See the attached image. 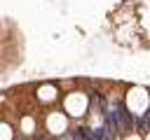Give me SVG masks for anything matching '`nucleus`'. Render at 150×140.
<instances>
[{"label": "nucleus", "instance_id": "obj_1", "mask_svg": "<svg viewBox=\"0 0 150 140\" xmlns=\"http://www.w3.org/2000/svg\"><path fill=\"white\" fill-rule=\"evenodd\" d=\"M148 107H150V96L143 89H131L129 91V112H131V117L136 114L138 119H143L145 112H150Z\"/></svg>", "mask_w": 150, "mask_h": 140}, {"label": "nucleus", "instance_id": "obj_5", "mask_svg": "<svg viewBox=\"0 0 150 140\" xmlns=\"http://www.w3.org/2000/svg\"><path fill=\"white\" fill-rule=\"evenodd\" d=\"M2 131H5V138H2V140H9V138H12V133H9V126H7V124L2 126Z\"/></svg>", "mask_w": 150, "mask_h": 140}, {"label": "nucleus", "instance_id": "obj_2", "mask_svg": "<svg viewBox=\"0 0 150 140\" xmlns=\"http://www.w3.org/2000/svg\"><path fill=\"white\" fill-rule=\"evenodd\" d=\"M84 110H87V96L77 93V91L68 93V98H66V112L73 114V117H82Z\"/></svg>", "mask_w": 150, "mask_h": 140}, {"label": "nucleus", "instance_id": "obj_4", "mask_svg": "<svg viewBox=\"0 0 150 140\" xmlns=\"http://www.w3.org/2000/svg\"><path fill=\"white\" fill-rule=\"evenodd\" d=\"M56 86H52V84H45V86H40L38 89V98L40 100H45V103H52V100H56Z\"/></svg>", "mask_w": 150, "mask_h": 140}, {"label": "nucleus", "instance_id": "obj_3", "mask_svg": "<svg viewBox=\"0 0 150 140\" xmlns=\"http://www.w3.org/2000/svg\"><path fill=\"white\" fill-rule=\"evenodd\" d=\"M66 126H68V121H66V117L61 114V112H52L49 117H47V131H52V133H66Z\"/></svg>", "mask_w": 150, "mask_h": 140}]
</instances>
